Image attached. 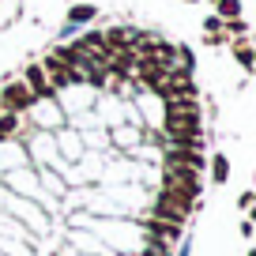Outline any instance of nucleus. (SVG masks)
<instances>
[{"instance_id": "nucleus-1", "label": "nucleus", "mask_w": 256, "mask_h": 256, "mask_svg": "<svg viewBox=\"0 0 256 256\" xmlns=\"http://www.w3.org/2000/svg\"><path fill=\"white\" fill-rule=\"evenodd\" d=\"M162 196L181 200V204H188V208H192V200H200V174H196V170H166Z\"/></svg>"}, {"instance_id": "nucleus-2", "label": "nucleus", "mask_w": 256, "mask_h": 256, "mask_svg": "<svg viewBox=\"0 0 256 256\" xmlns=\"http://www.w3.org/2000/svg\"><path fill=\"white\" fill-rule=\"evenodd\" d=\"M200 132V110L166 113V136H196Z\"/></svg>"}, {"instance_id": "nucleus-3", "label": "nucleus", "mask_w": 256, "mask_h": 256, "mask_svg": "<svg viewBox=\"0 0 256 256\" xmlns=\"http://www.w3.org/2000/svg\"><path fill=\"white\" fill-rule=\"evenodd\" d=\"M0 102H4V110H8V113H23V110H30L38 98L26 90V83H8L4 94H0Z\"/></svg>"}, {"instance_id": "nucleus-4", "label": "nucleus", "mask_w": 256, "mask_h": 256, "mask_svg": "<svg viewBox=\"0 0 256 256\" xmlns=\"http://www.w3.org/2000/svg\"><path fill=\"white\" fill-rule=\"evenodd\" d=\"M188 204H181V200H170V196H162V200H158V208H154L151 211V218H162V222H177V226H181L184 222V218H188Z\"/></svg>"}, {"instance_id": "nucleus-5", "label": "nucleus", "mask_w": 256, "mask_h": 256, "mask_svg": "<svg viewBox=\"0 0 256 256\" xmlns=\"http://www.w3.org/2000/svg\"><path fill=\"white\" fill-rule=\"evenodd\" d=\"M106 38V49H120V53H124V49H136V42H140V30H132V26H117V30H106L102 34Z\"/></svg>"}, {"instance_id": "nucleus-6", "label": "nucleus", "mask_w": 256, "mask_h": 256, "mask_svg": "<svg viewBox=\"0 0 256 256\" xmlns=\"http://www.w3.org/2000/svg\"><path fill=\"white\" fill-rule=\"evenodd\" d=\"M23 83H26V90H30L38 102H42V98H53V94H56V90L49 87L46 72H42V64H30V68H26V80H23Z\"/></svg>"}, {"instance_id": "nucleus-7", "label": "nucleus", "mask_w": 256, "mask_h": 256, "mask_svg": "<svg viewBox=\"0 0 256 256\" xmlns=\"http://www.w3.org/2000/svg\"><path fill=\"white\" fill-rule=\"evenodd\" d=\"M166 170H204V154L200 151H170L166 154Z\"/></svg>"}, {"instance_id": "nucleus-8", "label": "nucleus", "mask_w": 256, "mask_h": 256, "mask_svg": "<svg viewBox=\"0 0 256 256\" xmlns=\"http://www.w3.org/2000/svg\"><path fill=\"white\" fill-rule=\"evenodd\" d=\"M147 230H151V241H162V245H170V241L181 238V226L162 222V218H147Z\"/></svg>"}, {"instance_id": "nucleus-9", "label": "nucleus", "mask_w": 256, "mask_h": 256, "mask_svg": "<svg viewBox=\"0 0 256 256\" xmlns=\"http://www.w3.org/2000/svg\"><path fill=\"white\" fill-rule=\"evenodd\" d=\"M94 16H98V8H94V4H76V8L68 12V19H72V23H90Z\"/></svg>"}, {"instance_id": "nucleus-10", "label": "nucleus", "mask_w": 256, "mask_h": 256, "mask_svg": "<svg viewBox=\"0 0 256 256\" xmlns=\"http://www.w3.org/2000/svg\"><path fill=\"white\" fill-rule=\"evenodd\" d=\"M16 128H19V113H8V110H4V113H0V140H8Z\"/></svg>"}, {"instance_id": "nucleus-11", "label": "nucleus", "mask_w": 256, "mask_h": 256, "mask_svg": "<svg viewBox=\"0 0 256 256\" xmlns=\"http://www.w3.org/2000/svg\"><path fill=\"white\" fill-rule=\"evenodd\" d=\"M218 16L222 19H238L241 16V0H218Z\"/></svg>"}, {"instance_id": "nucleus-12", "label": "nucleus", "mask_w": 256, "mask_h": 256, "mask_svg": "<svg viewBox=\"0 0 256 256\" xmlns=\"http://www.w3.org/2000/svg\"><path fill=\"white\" fill-rule=\"evenodd\" d=\"M211 170H215V181H226V177H230V162H226V154H215Z\"/></svg>"}, {"instance_id": "nucleus-13", "label": "nucleus", "mask_w": 256, "mask_h": 256, "mask_svg": "<svg viewBox=\"0 0 256 256\" xmlns=\"http://www.w3.org/2000/svg\"><path fill=\"white\" fill-rule=\"evenodd\" d=\"M144 256H170V245H162V241H147Z\"/></svg>"}, {"instance_id": "nucleus-14", "label": "nucleus", "mask_w": 256, "mask_h": 256, "mask_svg": "<svg viewBox=\"0 0 256 256\" xmlns=\"http://www.w3.org/2000/svg\"><path fill=\"white\" fill-rule=\"evenodd\" d=\"M238 60H241V64H245V68H252V49H248V46H245V38H241V42H238Z\"/></svg>"}]
</instances>
